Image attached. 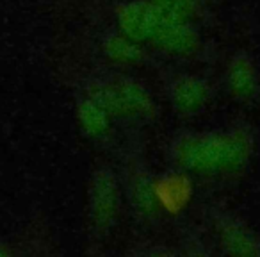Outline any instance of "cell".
I'll return each mask as SVG.
<instances>
[{
  "label": "cell",
  "mask_w": 260,
  "mask_h": 257,
  "mask_svg": "<svg viewBox=\"0 0 260 257\" xmlns=\"http://www.w3.org/2000/svg\"><path fill=\"white\" fill-rule=\"evenodd\" d=\"M162 18L153 0H123L114 8V27L130 40L150 45Z\"/></svg>",
  "instance_id": "cell-9"
},
{
  "label": "cell",
  "mask_w": 260,
  "mask_h": 257,
  "mask_svg": "<svg viewBox=\"0 0 260 257\" xmlns=\"http://www.w3.org/2000/svg\"><path fill=\"white\" fill-rule=\"evenodd\" d=\"M116 170L121 182L123 202L128 206L136 221L150 229L159 225L164 214L155 196V175L145 156L136 147H128L121 152V163Z\"/></svg>",
  "instance_id": "cell-3"
},
{
  "label": "cell",
  "mask_w": 260,
  "mask_h": 257,
  "mask_svg": "<svg viewBox=\"0 0 260 257\" xmlns=\"http://www.w3.org/2000/svg\"><path fill=\"white\" fill-rule=\"evenodd\" d=\"M207 218L214 241L223 253L260 257V234L237 213L214 204L207 207Z\"/></svg>",
  "instance_id": "cell-6"
},
{
  "label": "cell",
  "mask_w": 260,
  "mask_h": 257,
  "mask_svg": "<svg viewBox=\"0 0 260 257\" xmlns=\"http://www.w3.org/2000/svg\"><path fill=\"white\" fill-rule=\"evenodd\" d=\"M256 136L248 122L221 129L175 132L166 145L173 168L205 179H232L242 174L255 156Z\"/></svg>",
  "instance_id": "cell-1"
},
{
  "label": "cell",
  "mask_w": 260,
  "mask_h": 257,
  "mask_svg": "<svg viewBox=\"0 0 260 257\" xmlns=\"http://www.w3.org/2000/svg\"><path fill=\"white\" fill-rule=\"evenodd\" d=\"M160 86L170 107L180 116L203 112L216 95V84L209 77L191 70H162Z\"/></svg>",
  "instance_id": "cell-4"
},
{
  "label": "cell",
  "mask_w": 260,
  "mask_h": 257,
  "mask_svg": "<svg viewBox=\"0 0 260 257\" xmlns=\"http://www.w3.org/2000/svg\"><path fill=\"white\" fill-rule=\"evenodd\" d=\"M6 253H9V250L6 246H0V255H6Z\"/></svg>",
  "instance_id": "cell-14"
},
{
  "label": "cell",
  "mask_w": 260,
  "mask_h": 257,
  "mask_svg": "<svg viewBox=\"0 0 260 257\" xmlns=\"http://www.w3.org/2000/svg\"><path fill=\"white\" fill-rule=\"evenodd\" d=\"M121 206L123 191L118 170L102 161L93 168L87 184L86 218L89 241L94 245L107 241L119 220Z\"/></svg>",
  "instance_id": "cell-2"
},
{
  "label": "cell",
  "mask_w": 260,
  "mask_h": 257,
  "mask_svg": "<svg viewBox=\"0 0 260 257\" xmlns=\"http://www.w3.org/2000/svg\"><path fill=\"white\" fill-rule=\"evenodd\" d=\"M75 116L80 131L89 139H104L111 132V127L114 123L112 116L105 111L102 105H98L93 98L80 93L75 104Z\"/></svg>",
  "instance_id": "cell-12"
},
{
  "label": "cell",
  "mask_w": 260,
  "mask_h": 257,
  "mask_svg": "<svg viewBox=\"0 0 260 257\" xmlns=\"http://www.w3.org/2000/svg\"><path fill=\"white\" fill-rule=\"evenodd\" d=\"M114 88L121 122L152 123L159 118V102L143 80L119 68H105Z\"/></svg>",
  "instance_id": "cell-7"
},
{
  "label": "cell",
  "mask_w": 260,
  "mask_h": 257,
  "mask_svg": "<svg viewBox=\"0 0 260 257\" xmlns=\"http://www.w3.org/2000/svg\"><path fill=\"white\" fill-rule=\"evenodd\" d=\"M223 88L241 104H253L260 97V65L251 52L239 48L223 66Z\"/></svg>",
  "instance_id": "cell-8"
},
{
  "label": "cell",
  "mask_w": 260,
  "mask_h": 257,
  "mask_svg": "<svg viewBox=\"0 0 260 257\" xmlns=\"http://www.w3.org/2000/svg\"><path fill=\"white\" fill-rule=\"evenodd\" d=\"M155 196L164 216H175L187 207L192 196V179L182 170L155 177Z\"/></svg>",
  "instance_id": "cell-11"
},
{
  "label": "cell",
  "mask_w": 260,
  "mask_h": 257,
  "mask_svg": "<svg viewBox=\"0 0 260 257\" xmlns=\"http://www.w3.org/2000/svg\"><path fill=\"white\" fill-rule=\"evenodd\" d=\"M153 2L168 16L192 20L196 23L205 22L210 16L209 0H153Z\"/></svg>",
  "instance_id": "cell-13"
},
{
  "label": "cell",
  "mask_w": 260,
  "mask_h": 257,
  "mask_svg": "<svg viewBox=\"0 0 260 257\" xmlns=\"http://www.w3.org/2000/svg\"><path fill=\"white\" fill-rule=\"evenodd\" d=\"M98 47H100L102 55L116 68L143 66L152 63V55H150L146 45L130 40L128 36L119 33L116 27L105 29L98 36Z\"/></svg>",
  "instance_id": "cell-10"
},
{
  "label": "cell",
  "mask_w": 260,
  "mask_h": 257,
  "mask_svg": "<svg viewBox=\"0 0 260 257\" xmlns=\"http://www.w3.org/2000/svg\"><path fill=\"white\" fill-rule=\"evenodd\" d=\"M150 45L159 54L175 61H202L207 55V41L200 29V23L168 16L164 13Z\"/></svg>",
  "instance_id": "cell-5"
}]
</instances>
